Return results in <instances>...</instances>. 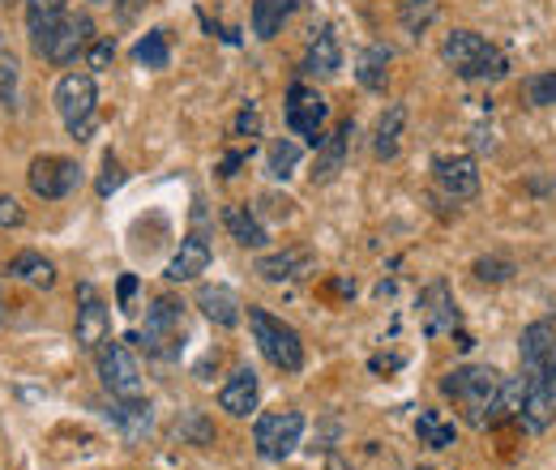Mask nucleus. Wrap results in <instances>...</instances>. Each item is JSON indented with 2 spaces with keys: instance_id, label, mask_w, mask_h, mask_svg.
<instances>
[{
  "instance_id": "obj_1",
  "label": "nucleus",
  "mask_w": 556,
  "mask_h": 470,
  "mask_svg": "<svg viewBox=\"0 0 556 470\" xmlns=\"http://www.w3.org/2000/svg\"><path fill=\"white\" fill-rule=\"evenodd\" d=\"M505 377L492 364H463L441 381V394L463 410L471 428H496V403H501Z\"/></svg>"
},
{
  "instance_id": "obj_2",
  "label": "nucleus",
  "mask_w": 556,
  "mask_h": 470,
  "mask_svg": "<svg viewBox=\"0 0 556 470\" xmlns=\"http://www.w3.org/2000/svg\"><path fill=\"white\" fill-rule=\"evenodd\" d=\"M441 61L454 68L463 81H501L509 73V61L501 48H492L476 30H450L441 39Z\"/></svg>"
},
{
  "instance_id": "obj_3",
  "label": "nucleus",
  "mask_w": 556,
  "mask_h": 470,
  "mask_svg": "<svg viewBox=\"0 0 556 470\" xmlns=\"http://www.w3.org/2000/svg\"><path fill=\"white\" fill-rule=\"evenodd\" d=\"M249 330H253L257 351L275 364L278 372H300L304 368V342L282 317L266 313V308H249Z\"/></svg>"
},
{
  "instance_id": "obj_4",
  "label": "nucleus",
  "mask_w": 556,
  "mask_h": 470,
  "mask_svg": "<svg viewBox=\"0 0 556 470\" xmlns=\"http://www.w3.org/2000/svg\"><path fill=\"white\" fill-rule=\"evenodd\" d=\"M56 112L65 120L73 141H86L94 129V107H99V86H94V73H65L56 81Z\"/></svg>"
},
{
  "instance_id": "obj_5",
  "label": "nucleus",
  "mask_w": 556,
  "mask_h": 470,
  "mask_svg": "<svg viewBox=\"0 0 556 470\" xmlns=\"http://www.w3.org/2000/svg\"><path fill=\"white\" fill-rule=\"evenodd\" d=\"M518 351H522V377H527V381H540L556 398V326L553 321L527 326Z\"/></svg>"
},
{
  "instance_id": "obj_6",
  "label": "nucleus",
  "mask_w": 556,
  "mask_h": 470,
  "mask_svg": "<svg viewBox=\"0 0 556 470\" xmlns=\"http://www.w3.org/2000/svg\"><path fill=\"white\" fill-rule=\"evenodd\" d=\"M300 436H304V415H300V410H270V415H262L257 428H253V445H257V454H262L266 462L291 458L295 445H300Z\"/></svg>"
},
{
  "instance_id": "obj_7",
  "label": "nucleus",
  "mask_w": 556,
  "mask_h": 470,
  "mask_svg": "<svg viewBox=\"0 0 556 470\" xmlns=\"http://www.w3.org/2000/svg\"><path fill=\"white\" fill-rule=\"evenodd\" d=\"M287 129L295 137H304L308 145H321L326 137V120H330V103H326V94H317L313 86H304V81H295L291 90H287Z\"/></svg>"
},
{
  "instance_id": "obj_8",
  "label": "nucleus",
  "mask_w": 556,
  "mask_h": 470,
  "mask_svg": "<svg viewBox=\"0 0 556 470\" xmlns=\"http://www.w3.org/2000/svg\"><path fill=\"white\" fill-rule=\"evenodd\" d=\"M94 355H99L103 390H108L112 398H146L141 368H138V359L129 355V346H125V342H103Z\"/></svg>"
},
{
  "instance_id": "obj_9",
  "label": "nucleus",
  "mask_w": 556,
  "mask_h": 470,
  "mask_svg": "<svg viewBox=\"0 0 556 470\" xmlns=\"http://www.w3.org/2000/svg\"><path fill=\"white\" fill-rule=\"evenodd\" d=\"M26 180H30V193L35 198L61 202V198H70L73 189L81 185V167L73 158H61V154H39L30 163V172H26Z\"/></svg>"
},
{
  "instance_id": "obj_10",
  "label": "nucleus",
  "mask_w": 556,
  "mask_h": 470,
  "mask_svg": "<svg viewBox=\"0 0 556 470\" xmlns=\"http://www.w3.org/2000/svg\"><path fill=\"white\" fill-rule=\"evenodd\" d=\"M180 330H185V308L176 300H154L146 308V334H141V346L159 359H172L176 355V342H180Z\"/></svg>"
},
{
  "instance_id": "obj_11",
  "label": "nucleus",
  "mask_w": 556,
  "mask_h": 470,
  "mask_svg": "<svg viewBox=\"0 0 556 470\" xmlns=\"http://www.w3.org/2000/svg\"><path fill=\"white\" fill-rule=\"evenodd\" d=\"M432 180H437V189H441L445 198H454V202H471V198L480 193V167H476L471 154H441V158L432 163Z\"/></svg>"
},
{
  "instance_id": "obj_12",
  "label": "nucleus",
  "mask_w": 556,
  "mask_h": 470,
  "mask_svg": "<svg viewBox=\"0 0 556 470\" xmlns=\"http://www.w3.org/2000/svg\"><path fill=\"white\" fill-rule=\"evenodd\" d=\"M77 326H73V338H77V346L81 351H99L108 334H112V317H108V304L99 300V291L90 287V282H81L77 287Z\"/></svg>"
},
{
  "instance_id": "obj_13",
  "label": "nucleus",
  "mask_w": 556,
  "mask_h": 470,
  "mask_svg": "<svg viewBox=\"0 0 556 470\" xmlns=\"http://www.w3.org/2000/svg\"><path fill=\"white\" fill-rule=\"evenodd\" d=\"M90 39H94V22H90L86 13L65 17V22H61V30L52 35V43H48L43 61H52V65H73V61L90 48Z\"/></svg>"
},
{
  "instance_id": "obj_14",
  "label": "nucleus",
  "mask_w": 556,
  "mask_h": 470,
  "mask_svg": "<svg viewBox=\"0 0 556 470\" xmlns=\"http://www.w3.org/2000/svg\"><path fill=\"white\" fill-rule=\"evenodd\" d=\"M257 394H262L257 372H253V368H236V372L223 381V390H218V406H223L231 419H249V415L257 410Z\"/></svg>"
},
{
  "instance_id": "obj_15",
  "label": "nucleus",
  "mask_w": 556,
  "mask_h": 470,
  "mask_svg": "<svg viewBox=\"0 0 556 470\" xmlns=\"http://www.w3.org/2000/svg\"><path fill=\"white\" fill-rule=\"evenodd\" d=\"M419 313H424V334L437 338L445 330H458V304L450 295L445 282H432L424 295H419Z\"/></svg>"
},
{
  "instance_id": "obj_16",
  "label": "nucleus",
  "mask_w": 556,
  "mask_h": 470,
  "mask_svg": "<svg viewBox=\"0 0 556 470\" xmlns=\"http://www.w3.org/2000/svg\"><path fill=\"white\" fill-rule=\"evenodd\" d=\"M351 137H355V120H343L334 137H326L317 145V167H313V185H330L339 180V172L348 167V150H351Z\"/></svg>"
},
{
  "instance_id": "obj_17",
  "label": "nucleus",
  "mask_w": 556,
  "mask_h": 470,
  "mask_svg": "<svg viewBox=\"0 0 556 470\" xmlns=\"http://www.w3.org/2000/svg\"><path fill=\"white\" fill-rule=\"evenodd\" d=\"M70 13H65V0H26V30H30V48L43 56L48 52V43H52V35L61 30V22H65Z\"/></svg>"
},
{
  "instance_id": "obj_18",
  "label": "nucleus",
  "mask_w": 556,
  "mask_h": 470,
  "mask_svg": "<svg viewBox=\"0 0 556 470\" xmlns=\"http://www.w3.org/2000/svg\"><path fill=\"white\" fill-rule=\"evenodd\" d=\"M210 262H214V253H210L206 236H189V240H180V249H176V257L167 262V278L172 282H193L198 274H206Z\"/></svg>"
},
{
  "instance_id": "obj_19",
  "label": "nucleus",
  "mask_w": 556,
  "mask_h": 470,
  "mask_svg": "<svg viewBox=\"0 0 556 470\" xmlns=\"http://www.w3.org/2000/svg\"><path fill=\"white\" fill-rule=\"evenodd\" d=\"M198 308L206 313V321H214L218 330H231V326H240V295L231 291V287H202L198 291Z\"/></svg>"
},
{
  "instance_id": "obj_20",
  "label": "nucleus",
  "mask_w": 556,
  "mask_h": 470,
  "mask_svg": "<svg viewBox=\"0 0 556 470\" xmlns=\"http://www.w3.org/2000/svg\"><path fill=\"white\" fill-rule=\"evenodd\" d=\"M257 274L266 282H291V278H304L313 274V253L308 249H282V253H270L257 262Z\"/></svg>"
},
{
  "instance_id": "obj_21",
  "label": "nucleus",
  "mask_w": 556,
  "mask_h": 470,
  "mask_svg": "<svg viewBox=\"0 0 556 470\" xmlns=\"http://www.w3.org/2000/svg\"><path fill=\"white\" fill-rule=\"evenodd\" d=\"M339 68H343V48H339L334 30L326 26V30L313 35V43H308V52H304V73H308V77H330V73H339Z\"/></svg>"
},
{
  "instance_id": "obj_22",
  "label": "nucleus",
  "mask_w": 556,
  "mask_h": 470,
  "mask_svg": "<svg viewBox=\"0 0 556 470\" xmlns=\"http://www.w3.org/2000/svg\"><path fill=\"white\" fill-rule=\"evenodd\" d=\"M223 227L231 231V240L240 244V249H262L270 236H266V223L249 209V205H227L223 209Z\"/></svg>"
},
{
  "instance_id": "obj_23",
  "label": "nucleus",
  "mask_w": 556,
  "mask_h": 470,
  "mask_svg": "<svg viewBox=\"0 0 556 470\" xmlns=\"http://www.w3.org/2000/svg\"><path fill=\"white\" fill-rule=\"evenodd\" d=\"M390 48H381V43H372V48H364L359 56H355V81L364 86V90H372V94H381L386 86H390Z\"/></svg>"
},
{
  "instance_id": "obj_24",
  "label": "nucleus",
  "mask_w": 556,
  "mask_h": 470,
  "mask_svg": "<svg viewBox=\"0 0 556 470\" xmlns=\"http://www.w3.org/2000/svg\"><path fill=\"white\" fill-rule=\"evenodd\" d=\"M522 381H527V377H522ZM518 419H522L527 432H544V428L556 419V398L540 385V381H527V394H522Z\"/></svg>"
},
{
  "instance_id": "obj_25",
  "label": "nucleus",
  "mask_w": 556,
  "mask_h": 470,
  "mask_svg": "<svg viewBox=\"0 0 556 470\" xmlns=\"http://www.w3.org/2000/svg\"><path fill=\"white\" fill-rule=\"evenodd\" d=\"M112 419H116V428L129 436V441H141L146 432H150V423H154V410L146 398H112V410H108Z\"/></svg>"
},
{
  "instance_id": "obj_26",
  "label": "nucleus",
  "mask_w": 556,
  "mask_h": 470,
  "mask_svg": "<svg viewBox=\"0 0 556 470\" xmlns=\"http://www.w3.org/2000/svg\"><path fill=\"white\" fill-rule=\"evenodd\" d=\"M403 129H407V107L403 103H390L377 120V134H372V154L377 158H394L399 154V141H403Z\"/></svg>"
},
{
  "instance_id": "obj_27",
  "label": "nucleus",
  "mask_w": 556,
  "mask_h": 470,
  "mask_svg": "<svg viewBox=\"0 0 556 470\" xmlns=\"http://www.w3.org/2000/svg\"><path fill=\"white\" fill-rule=\"evenodd\" d=\"M295 9H300V0H253V35L275 39L278 30L291 22Z\"/></svg>"
},
{
  "instance_id": "obj_28",
  "label": "nucleus",
  "mask_w": 556,
  "mask_h": 470,
  "mask_svg": "<svg viewBox=\"0 0 556 470\" xmlns=\"http://www.w3.org/2000/svg\"><path fill=\"white\" fill-rule=\"evenodd\" d=\"M9 274L22 278V282H30V287H43V291L56 282V266H52L48 257H39V253H17V257L9 262Z\"/></svg>"
},
{
  "instance_id": "obj_29",
  "label": "nucleus",
  "mask_w": 556,
  "mask_h": 470,
  "mask_svg": "<svg viewBox=\"0 0 556 470\" xmlns=\"http://www.w3.org/2000/svg\"><path fill=\"white\" fill-rule=\"evenodd\" d=\"M416 436H419V445H428V449H450V445H454V423L441 419L437 410H419Z\"/></svg>"
},
{
  "instance_id": "obj_30",
  "label": "nucleus",
  "mask_w": 556,
  "mask_h": 470,
  "mask_svg": "<svg viewBox=\"0 0 556 470\" xmlns=\"http://www.w3.org/2000/svg\"><path fill=\"white\" fill-rule=\"evenodd\" d=\"M399 22L412 39H419L437 22V0H399Z\"/></svg>"
},
{
  "instance_id": "obj_31",
  "label": "nucleus",
  "mask_w": 556,
  "mask_h": 470,
  "mask_svg": "<svg viewBox=\"0 0 556 470\" xmlns=\"http://www.w3.org/2000/svg\"><path fill=\"white\" fill-rule=\"evenodd\" d=\"M134 56H138L141 68H167V65H172V52H167V35H163V30H150L146 39H138Z\"/></svg>"
},
{
  "instance_id": "obj_32",
  "label": "nucleus",
  "mask_w": 556,
  "mask_h": 470,
  "mask_svg": "<svg viewBox=\"0 0 556 470\" xmlns=\"http://www.w3.org/2000/svg\"><path fill=\"white\" fill-rule=\"evenodd\" d=\"M295 167H300V145H295L291 137L275 141V145H270V176H275V180H287Z\"/></svg>"
},
{
  "instance_id": "obj_33",
  "label": "nucleus",
  "mask_w": 556,
  "mask_h": 470,
  "mask_svg": "<svg viewBox=\"0 0 556 470\" xmlns=\"http://www.w3.org/2000/svg\"><path fill=\"white\" fill-rule=\"evenodd\" d=\"M527 103H535V107H556V73H535V77H527Z\"/></svg>"
},
{
  "instance_id": "obj_34",
  "label": "nucleus",
  "mask_w": 556,
  "mask_h": 470,
  "mask_svg": "<svg viewBox=\"0 0 556 470\" xmlns=\"http://www.w3.org/2000/svg\"><path fill=\"white\" fill-rule=\"evenodd\" d=\"M0 103L9 112L17 107V61L13 56H0Z\"/></svg>"
},
{
  "instance_id": "obj_35",
  "label": "nucleus",
  "mask_w": 556,
  "mask_h": 470,
  "mask_svg": "<svg viewBox=\"0 0 556 470\" xmlns=\"http://www.w3.org/2000/svg\"><path fill=\"white\" fill-rule=\"evenodd\" d=\"M476 274H480L484 282H505V278L514 274V266L501 262V257H484V262H476Z\"/></svg>"
},
{
  "instance_id": "obj_36",
  "label": "nucleus",
  "mask_w": 556,
  "mask_h": 470,
  "mask_svg": "<svg viewBox=\"0 0 556 470\" xmlns=\"http://www.w3.org/2000/svg\"><path fill=\"white\" fill-rule=\"evenodd\" d=\"M121 185H125V172H121L116 158H108V163H103V180H99V198H112Z\"/></svg>"
},
{
  "instance_id": "obj_37",
  "label": "nucleus",
  "mask_w": 556,
  "mask_h": 470,
  "mask_svg": "<svg viewBox=\"0 0 556 470\" xmlns=\"http://www.w3.org/2000/svg\"><path fill=\"white\" fill-rule=\"evenodd\" d=\"M112 61H116V39H99L90 48V68H108Z\"/></svg>"
},
{
  "instance_id": "obj_38",
  "label": "nucleus",
  "mask_w": 556,
  "mask_h": 470,
  "mask_svg": "<svg viewBox=\"0 0 556 470\" xmlns=\"http://www.w3.org/2000/svg\"><path fill=\"white\" fill-rule=\"evenodd\" d=\"M22 223H26V209L0 193V227H22Z\"/></svg>"
},
{
  "instance_id": "obj_39",
  "label": "nucleus",
  "mask_w": 556,
  "mask_h": 470,
  "mask_svg": "<svg viewBox=\"0 0 556 470\" xmlns=\"http://www.w3.org/2000/svg\"><path fill=\"white\" fill-rule=\"evenodd\" d=\"M112 4H116V17H121L125 26H129V22L138 17L141 9H146V0H112Z\"/></svg>"
},
{
  "instance_id": "obj_40",
  "label": "nucleus",
  "mask_w": 556,
  "mask_h": 470,
  "mask_svg": "<svg viewBox=\"0 0 556 470\" xmlns=\"http://www.w3.org/2000/svg\"><path fill=\"white\" fill-rule=\"evenodd\" d=\"M134 291H138V278H134V274H125V278H121V308H129Z\"/></svg>"
},
{
  "instance_id": "obj_41",
  "label": "nucleus",
  "mask_w": 556,
  "mask_h": 470,
  "mask_svg": "<svg viewBox=\"0 0 556 470\" xmlns=\"http://www.w3.org/2000/svg\"><path fill=\"white\" fill-rule=\"evenodd\" d=\"M236 129H240V134H257V112H240Z\"/></svg>"
},
{
  "instance_id": "obj_42",
  "label": "nucleus",
  "mask_w": 556,
  "mask_h": 470,
  "mask_svg": "<svg viewBox=\"0 0 556 470\" xmlns=\"http://www.w3.org/2000/svg\"><path fill=\"white\" fill-rule=\"evenodd\" d=\"M240 163H244V154H227V158H223V176H236Z\"/></svg>"
}]
</instances>
